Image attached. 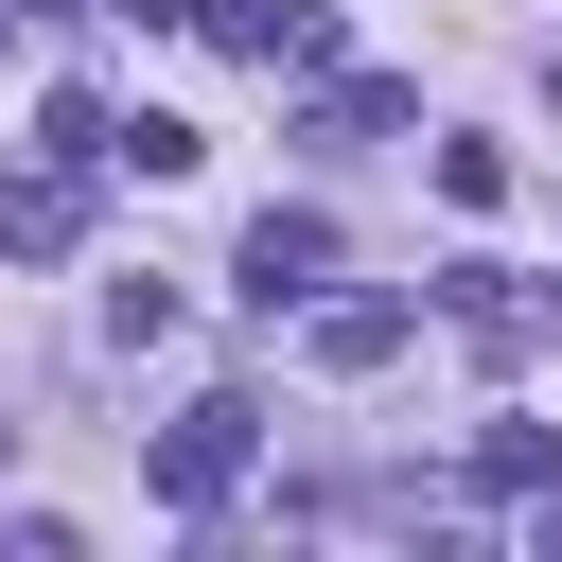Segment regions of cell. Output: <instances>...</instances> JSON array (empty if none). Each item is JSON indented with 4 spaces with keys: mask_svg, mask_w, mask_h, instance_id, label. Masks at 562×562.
Listing matches in <instances>:
<instances>
[{
    "mask_svg": "<svg viewBox=\"0 0 562 562\" xmlns=\"http://www.w3.org/2000/svg\"><path fill=\"white\" fill-rule=\"evenodd\" d=\"M246 457H263V404H246V386H211L193 422H158V509H228V492H246Z\"/></svg>",
    "mask_w": 562,
    "mask_h": 562,
    "instance_id": "obj_1",
    "label": "cell"
},
{
    "mask_svg": "<svg viewBox=\"0 0 562 562\" xmlns=\"http://www.w3.org/2000/svg\"><path fill=\"white\" fill-rule=\"evenodd\" d=\"M439 316H457L492 369H527V351L562 334V281H527V263H457V281H439Z\"/></svg>",
    "mask_w": 562,
    "mask_h": 562,
    "instance_id": "obj_2",
    "label": "cell"
},
{
    "mask_svg": "<svg viewBox=\"0 0 562 562\" xmlns=\"http://www.w3.org/2000/svg\"><path fill=\"white\" fill-rule=\"evenodd\" d=\"M70 246H88V158L35 140V158L0 176V263H70Z\"/></svg>",
    "mask_w": 562,
    "mask_h": 562,
    "instance_id": "obj_3",
    "label": "cell"
},
{
    "mask_svg": "<svg viewBox=\"0 0 562 562\" xmlns=\"http://www.w3.org/2000/svg\"><path fill=\"white\" fill-rule=\"evenodd\" d=\"M193 35H228L246 70H299V88L334 70V18H316V0H193Z\"/></svg>",
    "mask_w": 562,
    "mask_h": 562,
    "instance_id": "obj_4",
    "label": "cell"
},
{
    "mask_svg": "<svg viewBox=\"0 0 562 562\" xmlns=\"http://www.w3.org/2000/svg\"><path fill=\"white\" fill-rule=\"evenodd\" d=\"M316 281H334V211H263V228H246V299L281 316V299H316Z\"/></svg>",
    "mask_w": 562,
    "mask_h": 562,
    "instance_id": "obj_5",
    "label": "cell"
},
{
    "mask_svg": "<svg viewBox=\"0 0 562 562\" xmlns=\"http://www.w3.org/2000/svg\"><path fill=\"white\" fill-rule=\"evenodd\" d=\"M404 334H422L404 299H316V316H299V351H316V369H386Z\"/></svg>",
    "mask_w": 562,
    "mask_h": 562,
    "instance_id": "obj_6",
    "label": "cell"
},
{
    "mask_svg": "<svg viewBox=\"0 0 562 562\" xmlns=\"http://www.w3.org/2000/svg\"><path fill=\"white\" fill-rule=\"evenodd\" d=\"M422 105L386 88V70H316V140H404Z\"/></svg>",
    "mask_w": 562,
    "mask_h": 562,
    "instance_id": "obj_7",
    "label": "cell"
},
{
    "mask_svg": "<svg viewBox=\"0 0 562 562\" xmlns=\"http://www.w3.org/2000/svg\"><path fill=\"white\" fill-rule=\"evenodd\" d=\"M105 158H140V176H193V158H211V140H193V123H158V105H140V123H105Z\"/></svg>",
    "mask_w": 562,
    "mask_h": 562,
    "instance_id": "obj_8",
    "label": "cell"
},
{
    "mask_svg": "<svg viewBox=\"0 0 562 562\" xmlns=\"http://www.w3.org/2000/svg\"><path fill=\"white\" fill-rule=\"evenodd\" d=\"M439 193L457 211H509V140H439Z\"/></svg>",
    "mask_w": 562,
    "mask_h": 562,
    "instance_id": "obj_9",
    "label": "cell"
},
{
    "mask_svg": "<svg viewBox=\"0 0 562 562\" xmlns=\"http://www.w3.org/2000/svg\"><path fill=\"white\" fill-rule=\"evenodd\" d=\"M474 492H544V422H492L474 439Z\"/></svg>",
    "mask_w": 562,
    "mask_h": 562,
    "instance_id": "obj_10",
    "label": "cell"
},
{
    "mask_svg": "<svg viewBox=\"0 0 562 562\" xmlns=\"http://www.w3.org/2000/svg\"><path fill=\"white\" fill-rule=\"evenodd\" d=\"M105 18H140V35H193V0H105Z\"/></svg>",
    "mask_w": 562,
    "mask_h": 562,
    "instance_id": "obj_11",
    "label": "cell"
},
{
    "mask_svg": "<svg viewBox=\"0 0 562 562\" xmlns=\"http://www.w3.org/2000/svg\"><path fill=\"white\" fill-rule=\"evenodd\" d=\"M0 53H18V0H0Z\"/></svg>",
    "mask_w": 562,
    "mask_h": 562,
    "instance_id": "obj_12",
    "label": "cell"
}]
</instances>
